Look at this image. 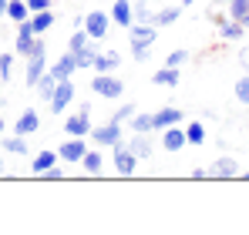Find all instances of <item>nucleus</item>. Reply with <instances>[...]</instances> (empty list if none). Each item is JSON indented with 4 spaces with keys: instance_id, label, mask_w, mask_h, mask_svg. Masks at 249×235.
I'll use <instances>...</instances> for the list:
<instances>
[{
    "instance_id": "1",
    "label": "nucleus",
    "mask_w": 249,
    "mask_h": 235,
    "mask_svg": "<svg viewBox=\"0 0 249 235\" xmlns=\"http://www.w3.org/2000/svg\"><path fill=\"white\" fill-rule=\"evenodd\" d=\"M91 145L94 148H115L118 141H124V124H118V121H105V124H98V128H91Z\"/></svg>"
},
{
    "instance_id": "2",
    "label": "nucleus",
    "mask_w": 249,
    "mask_h": 235,
    "mask_svg": "<svg viewBox=\"0 0 249 235\" xmlns=\"http://www.w3.org/2000/svg\"><path fill=\"white\" fill-rule=\"evenodd\" d=\"M91 91H94L98 98L118 101V98L124 94V81L115 78V71H111V74H94V78H91Z\"/></svg>"
},
{
    "instance_id": "3",
    "label": "nucleus",
    "mask_w": 249,
    "mask_h": 235,
    "mask_svg": "<svg viewBox=\"0 0 249 235\" xmlns=\"http://www.w3.org/2000/svg\"><path fill=\"white\" fill-rule=\"evenodd\" d=\"M111 165H115V171H118V175L131 178V175L138 171V165H142V161L135 158V151H131V148H128L124 141H118V145L111 148Z\"/></svg>"
},
{
    "instance_id": "4",
    "label": "nucleus",
    "mask_w": 249,
    "mask_h": 235,
    "mask_svg": "<svg viewBox=\"0 0 249 235\" xmlns=\"http://www.w3.org/2000/svg\"><path fill=\"white\" fill-rule=\"evenodd\" d=\"M84 31H88V37L91 40H101L108 37V31H111V14H105V10H88L84 14Z\"/></svg>"
},
{
    "instance_id": "5",
    "label": "nucleus",
    "mask_w": 249,
    "mask_h": 235,
    "mask_svg": "<svg viewBox=\"0 0 249 235\" xmlns=\"http://www.w3.org/2000/svg\"><path fill=\"white\" fill-rule=\"evenodd\" d=\"M159 40V27L155 24H131L128 27V47H155Z\"/></svg>"
},
{
    "instance_id": "6",
    "label": "nucleus",
    "mask_w": 249,
    "mask_h": 235,
    "mask_svg": "<svg viewBox=\"0 0 249 235\" xmlns=\"http://www.w3.org/2000/svg\"><path fill=\"white\" fill-rule=\"evenodd\" d=\"M71 101H74V81H57V91L51 98V115H68Z\"/></svg>"
},
{
    "instance_id": "7",
    "label": "nucleus",
    "mask_w": 249,
    "mask_h": 235,
    "mask_svg": "<svg viewBox=\"0 0 249 235\" xmlns=\"http://www.w3.org/2000/svg\"><path fill=\"white\" fill-rule=\"evenodd\" d=\"M212 20H215V31H219L222 40H243L246 37V27H243L239 20H232V17H226V14H212Z\"/></svg>"
},
{
    "instance_id": "8",
    "label": "nucleus",
    "mask_w": 249,
    "mask_h": 235,
    "mask_svg": "<svg viewBox=\"0 0 249 235\" xmlns=\"http://www.w3.org/2000/svg\"><path fill=\"white\" fill-rule=\"evenodd\" d=\"M91 115H81V111H74V115L64 118V134L68 138H88L91 134Z\"/></svg>"
},
{
    "instance_id": "9",
    "label": "nucleus",
    "mask_w": 249,
    "mask_h": 235,
    "mask_svg": "<svg viewBox=\"0 0 249 235\" xmlns=\"http://www.w3.org/2000/svg\"><path fill=\"white\" fill-rule=\"evenodd\" d=\"M88 148H91V145H88V138H68V141L57 148V158H61V161H68V165H74V161L81 165V158H84Z\"/></svg>"
},
{
    "instance_id": "10",
    "label": "nucleus",
    "mask_w": 249,
    "mask_h": 235,
    "mask_svg": "<svg viewBox=\"0 0 249 235\" xmlns=\"http://www.w3.org/2000/svg\"><path fill=\"white\" fill-rule=\"evenodd\" d=\"M185 121V111L182 108H159L155 115H152V131H165V128H172V124H182Z\"/></svg>"
},
{
    "instance_id": "11",
    "label": "nucleus",
    "mask_w": 249,
    "mask_h": 235,
    "mask_svg": "<svg viewBox=\"0 0 249 235\" xmlns=\"http://www.w3.org/2000/svg\"><path fill=\"white\" fill-rule=\"evenodd\" d=\"M34 31H31V20H20L17 24V37H14V54L17 57H27L31 54V47H34Z\"/></svg>"
},
{
    "instance_id": "12",
    "label": "nucleus",
    "mask_w": 249,
    "mask_h": 235,
    "mask_svg": "<svg viewBox=\"0 0 249 235\" xmlns=\"http://www.w3.org/2000/svg\"><path fill=\"white\" fill-rule=\"evenodd\" d=\"M239 175V161L236 158H229V155H222V158H215L212 165H209V178H236Z\"/></svg>"
},
{
    "instance_id": "13",
    "label": "nucleus",
    "mask_w": 249,
    "mask_h": 235,
    "mask_svg": "<svg viewBox=\"0 0 249 235\" xmlns=\"http://www.w3.org/2000/svg\"><path fill=\"white\" fill-rule=\"evenodd\" d=\"M108 14H111V24H118L122 31H128V27L135 24V7H131V0H115Z\"/></svg>"
},
{
    "instance_id": "14",
    "label": "nucleus",
    "mask_w": 249,
    "mask_h": 235,
    "mask_svg": "<svg viewBox=\"0 0 249 235\" xmlns=\"http://www.w3.org/2000/svg\"><path fill=\"white\" fill-rule=\"evenodd\" d=\"M51 74H54L57 81H71L74 74H78V61H74V54H71V50L61 54V57L51 64Z\"/></svg>"
},
{
    "instance_id": "15",
    "label": "nucleus",
    "mask_w": 249,
    "mask_h": 235,
    "mask_svg": "<svg viewBox=\"0 0 249 235\" xmlns=\"http://www.w3.org/2000/svg\"><path fill=\"white\" fill-rule=\"evenodd\" d=\"M44 71H47V50H41V54H31L27 57V87H37V81L44 78Z\"/></svg>"
},
{
    "instance_id": "16",
    "label": "nucleus",
    "mask_w": 249,
    "mask_h": 235,
    "mask_svg": "<svg viewBox=\"0 0 249 235\" xmlns=\"http://www.w3.org/2000/svg\"><path fill=\"white\" fill-rule=\"evenodd\" d=\"M185 145H189V138H185V128L172 124V128H165V131H162V148H165V151H172V155H175V151H182Z\"/></svg>"
},
{
    "instance_id": "17",
    "label": "nucleus",
    "mask_w": 249,
    "mask_h": 235,
    "mask_svg": "<svg viewBox=\"0 0 249 235\" xmlns=\"http://www.w3.org/2000/svg\"><path fill=\"white\" fill-rule=\"evenodd\" d=\"M14 131H17V134H24V138H27V134H34V131H41V115H37L34 108L20 111V118L14 121Z\"/></svg>"
},
{
    "instance_id": "18",
    "label": "nucleus",
    "mask_w": 249,
    "mask_h": 235,
    "mask_svg": "<svg viewBox=\"0 0 249 235\" xmlns=\"http://www.w3.org/2000/svg\"><path fill=\"white\" fill-rule=\"evenodd\" d=\"M118 64H122V54H118V50H101V54L94 57V67H91V71H94V74H111Z\"/></svg>"
},
{
    "instance_id": "19",
    "label": "nucleus",
    "mask_w": 249,
    "mask_h": 235,
    "mask_svg": "<svg viewBox=\"0 0 249 235\" xmlns=\"http://www.w3.org/2000/svg\"><path fill=\"white\" fill-rule=\"evenodd\" d=\"M124 145H128V148L135 151V158H138V161H145V158H152V151H155V145L148 141V134H135V131H131V138H128Z\"/></svg>"
},
{
    "instance_id": "20",
    "label": "nucleus",
    "mask_w": 249,
    "mask_h": 235,
    "mask_svg": "<svg viewBox=\"0 0 249 235\" xmlns=\"http://www.w3.org/2000/svg\"><path fill=\"white\" fill-rule=\"evenodd\" d=\"M178 17H182V7H162V10H155V14L148 17V24H155V27H172V24H178Z\"/></svg>"
},
{
    "instance_id": "21",
    "label": "nucleus",
    "mask_w": 249,
    "mask_h": 235,
    "mask_svg": "<svg viewBox=\"0 0 249 235\" xmlns=\"http://www.w3.org/2000/svg\"><path fill=\"white\" fill-rule=\"evenodd\" d=\"M101 50H98V40H91L88 47H81V50H74V61H78V71H91L94 67V57H98Z\"/></svg>"
},
{
    "instance_id": "22",
    "label": "nucleus",
    "mask_w": 249,
    "mask_h": 235,
    "mask_svg": "<svg viewBox=\"0 0 249 235\" xmlns=\"http://www.w3.org/2000/svg\"><path fill=\"white\" fill-rule=\"evenodd\" d=\"M178 67H168V64H162L155 74H152V84H159V87H178Z\"/></svg>"
},
{
    "instance_id": "23",
    "label": "nucleus",
    "mask_w": 249,
    "mask_h": 235,
    "mask_svg": "<svg viewBox=\"0 0 249 235\" xmlns=\"http://www.w3.org/2000/svg\"><path fill=\"white\" fill-rule=\"evenodd\" d=\"M81 168L88 175H101V168H105V155H101V148H88L81 158Z\"/></svg>"
},
{
    "instance_id": "24",
    "label": "nucleus",
    "mask_w": 249,
    "mask_h": 235,
    "mask_svg": "<svg viewBox=\"0 0 249 235\" xmlns=\"http://www.w3.org/2000/svg\"><path fill=\"white\" fill-rule=\"evenodd\" d=\"M54 165H61V158H57V151H47V148H44L37 158H31V171H34V175H44V171L54 168Z\"/></svg>"
},
{
    "instance_id": "25",
    "label": "nucleus",
    "mask_w": 249,
    "mask_h": 235,
    "mask_svg": "<svg viewBox=\"0 0 249 235\" xmlns=\"http://www.w3.org/2000/svg\"><path fill=\"white\" fill-rule=\"evenodd\" d=\"M3 155H31V145H27V138L24 134H10V138H3Z\"/></svg>"
},
{
    "instance_id": "26",
    "label": "nucleus",
    "mask_w": 249,
    "mask_h": 235,
    "mask_svg": "<svg viewBox=\"0 0 249 235\" xmlns=\"http://www.w3.org/2000/svg\"><path fill=\"white\" fill-rule=\"evenodd\" d=\"M51 24H54V10H37V14H31V31L44 37L47 31H51Z\"/></svg>"
},
{
    "instance_id": "27",
    "label": "nucleus",
    "mask_w": 249,
    "mask_h": 235,
    "mask_svg": "<svg viewBox=\"0 0 249 235\" xmlns=\"http://www.w3.org/2000/svg\"><path fill=\"white\" fill-rule=\"evenodd\" d=\"M7 17H10L14 24L31 20V7H27V0H7Z\"/></svg>"
},
{
    "instance_id": "28",
    "label": "nucleus",
    "mask_w": 249,
    "mask_h": 235,
    "mask_svg": "<svg viewBox=\"0 0 249 235\" xmlns=\"http://www.w3.org/2000/svg\"><path fill=\"white\" fill-rule=\"evenodd\" d=\"M54 91H57V78H54L51 71H44V78L37 81V94H41L44 101H51V98H54Z\"/></svg>"
},
{
    "instance_id": "29",
    "label": "nucleus",
    "mask_w": 249,
    "mask_h": 235,
    "mask_svg": "<svg viewBox=\"0 0 249 235\" xmlns=\"http://www.w3.org/2000/svg\"><path fill=\"white\" fill-rule=\"evenodd\" d=\"M185 138H189V145H196V148L206 145V124H202V121H192V124L185 128Z\"/></svg>"
},
{
    "instance_id": "30",
    "label": "nucleus",
    "mask_w": 249,
    "mask_h": 235,
    "mask_svg": "<svg viewBox=\"0 0 249 235\" xmlns=\"http://www.w3.org/2000/svg\"><path fill=\"white\" fill-rule=\"evenodd\" d=\"M128 131H135V134H148V131H152V115H138V111H135V118L128 121Z\"/></svg>"
},
{
    "instance_id": "31",
    "label": "nucleus",
    "mask_w": 249,
    "mask_h": 235,
    "mask_svg": "<svg viewBox=\"0 0 249 235\" xmlns=\"http://www.w3.org/2000/svg\"><path fill=\"white\" fill-rule=\"evenodd\" d=\"M88 44H91L88 31H84V27H74V31H71V37H68V50L74 54V50H81V47H88Z\"/></svg>"
},
{
    "instance_id": "32",
    "label": "nucleus",
    "mask_w": 249,
    "mask_h": 235,
    "mask_svg": "<svg viewBox=\"0 0 249 235\" xmlns=\"http://www.w3.org/2000/svg\"><path fill=\"white\" fill-rule=\"evenodd\" d=\"M246 14H249V0H229V3H226V17L243 20Z\"/></svg>"
},
{
    "instance_id": "33",
    "label": "nucleus",
    "mask_w": 249,
    "mask_h": 235,
    "mask_svg": "<svg viewBox=\"0 0 249 235\" xmlns=\"http://www.w3.org/2000/svg\"><path fill=\"white\" fill-rule=\"evenodd\" d=\"M14 78V50H0V81Z\"/></svg>"
},
{
    "instance_id": "34",
    "label": "nucleus",
    "mask_w": 249,
    "mask_h": 235,
    "mask_svg": "<svg viewBox=\"0 0 249 235\" xmlns=\"http://www.w3.org/2000/svg\"><path fill=\"white\" fill-rule=\"evenodd\" d=\"M189 57H192L189 50H182V47H175V50H172V54L165 57V64H168V67H182V64H189Z\"/></svg>"
},
{
    "instance_id": "35",
    "label": "nucleus",
    "mask_w": 249,
    "mask_h": 235,
    "mask_svg": "<svg viewBox=\"0 0 249 235\" xmlns=\"http://www.w3.org/2000/svg\"><path fill=\"white\" fill-rule=\"evenodd\" d=\"M232 91H236V101H239V104H249V74H243V78L236 81Z\"/></svg>"
},
{
    "instance_id": "36",
    "label": "nucleus",
    "mask_w": 249,
    "mask_h": 235,
    "mask_svg": "<svg viewBox=\"0 0 249 235\" xmlns=\"http://www.w3.org/2000/svg\"><path fill=\"white\" fill-rule=\"evenodd\" d=\"M131 7H135V24H148V17H152L148 3H145V0H135Z\"/></svg>"
},
{
    "instance_id": "37",
    "label": "nucleus",
    "mask_w": 249,
    "mask_h": 235,
    "mask_svg": "<svg viewBox=\"0 0 249 235\" xmlns=\"http://www.w3.org/2000/svg\"><path fill=\"white\" fill-rule=\"evenodd\" d=\"M131 118H135V104H122V108L111 115V121H118V124H128Z\"/></svg>"
},
{
    "instance_id": "38",
    "label": "nucleus",
    "mask_w": 249,
    "mask_h": 235,
    "mask_svg": "<svg viewBox=\"0 0 249 235\" xmlns=\"http://www.w3.org/2000/svg\"><path fill=\"white\" fill-rule=\"evenodd\" d=\"M131 57H135L138 64H145V61L152 57V47H135V50H131Z\"/></svg>"
},
{
    "instance_id": "39",
    "label": "nucleus",
    "mask_w": 249,
    "mask_h": 235,
    "mask_svg": "<svg viewBox=\"0 0 249 235\" xmlns=\"http://www.w3.org/2000/svg\"><path fill=\"white\" fill-rule=\"evenodd\" d=\"M44 178H47V182H61V178H64V168H61V165H54V168H47V171H44Z\"/></svg>"
},
{
    "instance_id": "40",
    "label": "nucleus",
    "mask_w": 249,
    "mask_h": 235,
    "mask_svg": "<svg viewBox=\"0 0 249 235\" xmlns=\"http://www.w3.org/2000/svg\"><path fill=\"white\" fill-rule=\"evenodd\" d=\"M51 3H54V0H27L31 14H37V10H51Z\"/></svg>"
},
{
    "instance_id": "41",
    "label": "nucleus",
    "mask_w": 249,
    "mask_h": 235,
    "mask_svg": "<svg viewBox=\"0 0 249 235\" xmlns=\"http://www.w3.org/2000/svg\"><path fill=\"white\" fill-rule=\"evenodd\" d=\"M239 64H243V71L249 74V44H246V47H239Z\"/></svg>"
},
{
    "instance_id": "42",
    "label": "nucleus",
    "mask_w": 249,
    "mask_h": 235,
    "mask_svg": "<svg viewBox=\"0 0 249 235\" xmlns=\"http://www.w3.org/2000/svg\"><path fill=\"white\" fill-rule=\"evenodd\" d=\"M192 178H196V182H202V178H209V168H202V165H199V168H192Z\"/></svg>"
},
{
    "instance_id": "43",
    "label": "nucleus",
    "mask_w": 249,
    "mask_h": 235,
    "mask_svg": "<svg viewBox=\"0 0 249 235\" xmlns=\"http://www.w3.org/2000/svg\"><path fill=\"white\" fill-rule=\"evenodd\" d=\"M192 3H199V0H178V7L185 10V7H192Z\"/></svg>"
},
{
    "instance_id": "44",
    "label": "nucleus",
    "mask_w": 249,
    "mask_h": 235,
    "mask_svg": "<svg viewBox=\"0 0 249 235\" xmlns=\"http://www.w3.org/2000/svg\"><path fill=\"white\" fill-rule=\"evenodd\" d=\"M7 17V0H0V20Z\"/></svg>"
},
{
    "instance_id": "45",
    "label": "nucleus",
    "mask_w": 249,
    "mask_h": 235,
    "mask_svg": "<svg viewBox=\"0 0 249 235\" xmlns=\"http://www.w3.org/2000/svg\"><path fill=\"white\" fill-rule=\"evenodd\" d=\"M239 24H243V27H246V34H249V14H246V17H243V20H239Z\"/></svg>"
},
{
    "instance_id": "46",
    "label": "nucleus",
    "mask_w": 249,
    "mask_h": 235,
    "mask_svg": "<svg viewBox=\"0 0 249 235\" xmlns=\"http://www.w3.org/2000/svg\"><path fill=\"white\" fill-rule=\"evenodd\" d=\"M3 171H7V165H3V155H0V175H3Z\"/></svg>"
},
{
    "instance_id": "47",
    "label": "nucleus",
    "mask_w": 249,
    "mask_h": 235,
    "mask_svg": "<svg viewBox=\"0 0 249 235\" xmlns=\"http://www.w3.org/2000/svg\"><path fill=\"white\" fill-rule=\"evenodd\" d=\"M226 3H229V0H215V7H226Z\"/></svg>"
},
{
    "instance_id": "48",
    "label": "nucleus",
    "mask_w": 249,
    "mask_h": 235,
    "mask_svg": "<svg viewBox=\"0 0 249 235\" xmlns=\"http://www.w3.org/2000/svg\"><path fill=\"white\" fill-rule=\"evenodd\" d=\"M3 128H7V124H3V118H0V134H3Z\"/></svg>"
},
{
    "instance_id": "49",
    "label": "nucleus",
    "mask_w": 249,
    "mask_h": 235,
    "mask_svg": "<svg viewBox=\"0 0 249 235\" xmlns=\"http://www.w3.org/2000/svg\"><path fill=\"white\" fill-rule=\"evenodd\" d=\"M246 128H249V104H246Z\"/></svg>"
},
{
    "instance_id": "50",
    "label": "nucleus",
    "mask_w": 249,
    "mask_h": 235,
    "mask_svg": "<svg viewBox=\"0 0 249 235\" xmlns=\"http://www.w3.org/2000/svg\"><path fill=\"white\" fill-rule=\"evenodd\" d=\"M243 178H246V182H249V171H243Z\"/></svg>"
}]
</instances>
